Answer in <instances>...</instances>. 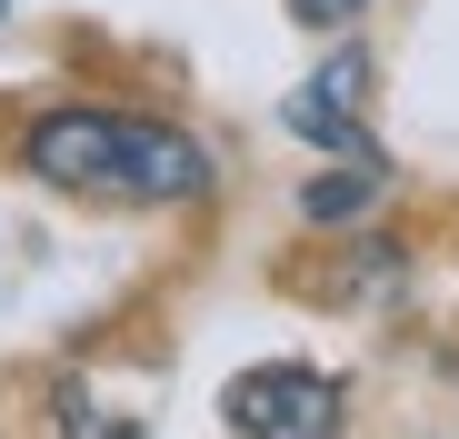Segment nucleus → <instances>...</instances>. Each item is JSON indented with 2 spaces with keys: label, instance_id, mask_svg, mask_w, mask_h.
<instances>
[{
  "label": "nucleus",
  "instance_id": "423d86ee",
  "mask_svg": "<svg viewBox=\"0 0 459 439\" xmlns=\"http://www.w3.org/2000/svg\"><path fill=\"white\" fill-rule=\"evenodd\" d=\"M0 11H11V0H0Z\"/></svg>",
  "mask_w": 459,
  "mask_h": 439
},
{
  "label": "nucleus",
  "instance_id": "f257e3e1",
  "mask_svg": "<svg viewBox=\"0 0 459 439\" xmlns=\"http://www.w3.org/2000/svg\"><path fill=\"white\" fill-rule=\"evenodd\" d=\"M21 151L50 190H81V200H200L210 190L200 140L130 120V110H50V120H30Z\"/></svg>",
  "mask_w": 459,
  "mask_h": 439
},
{
  "label": "nucleus",
  "instance_id": "f03ea898",
  "mask_svg": "<svg viewBox=\"0 0 459 439\" xmlns=\"http://www.w3.org/2000/svg\"><path fill=\"white\" fill-rule=\"evenodd\" d=\"M220 409L240 439H340V380L320 370H240Z\"/></svg>",
  "mask_w": 459,
  "mask_h": 439
},
{
  "label": "nucleus",
  "instance_id": "20e7f679",
  "mask_svg": "<svg viewBox=\"0 0 459 439\" xmlns=\"http://www.w3.org/2000/svg\"><path fill=\"white\" fill-rule=\"evenodd\" d=\"M369 210H379V160H359V151L299 190V220H320V230H340V220H369Z\"/></svg>",
  "mask_w": 459,
  "mask_h": 439
},
{
  "label": "nucleus",
  "instance_id": "39448f33",
  "mask_svg": "<svg viewBox=\"0 0 459 439\" xmlns=\"http://www.w3.org/2000/svg\"><path fill=\"white\" fill-rule=\"evenodd\" d=\"M359 11H369V0H290L299 30H340V21H359Z\"/></svg>",
  "mask_w": 459,
  "mask_h": 439
},
{
  "label": "nucleus",
  "instance_id": "7ed1b4c3",
  "mask_svg": "<svg viewBox=\"0 0 459 439\" xmlns=\"http://www.w3.org/2000/svg\"><path fill=\"white\" fill-rule=\"evenodd\" d=\"M280 120L310 140V151H369V60L359 50H330L310 81L280 100Z\"/></svg>",
  "mask_w": 459,
  "mask_h": 439
}]
</instances>
